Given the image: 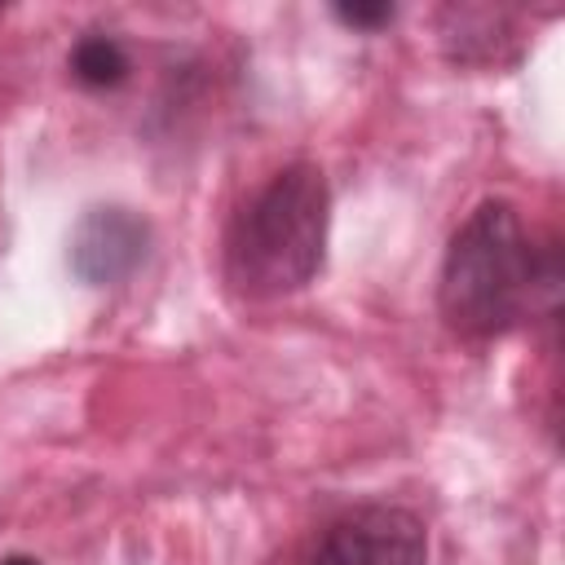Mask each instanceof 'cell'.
Returning a JSON list of instances; mask_svg holds the SVG:
<instances>
[{
    "label": "cell",
    "mask_w": 565,
    "mask_h": 565,
    "mask_svg": "<svg viewBox=\"0 0 565 565\" xmlns=\"http://www.w3.org/2000/svg\"><path fill=\"white\" fill-rule=\"evenodd\" d=\"M331 190L318 163H287L234 216L225 234V282L247 300L300 291L322 269Z\"/></svg>",
    "instance_id": "cell-1"
},
{
    "label": "cell",
    "mask_w": 565,
    "mask_h": 565,
    "mask_svg": "<svg viewBox=\"0 0 565 565\" xmlns=\"http://www.w3.org/2000/svg\"><path fill=\"white\" fill-rule=\"evenodd\" d=\"M539 247L512 203H481L450 238L441 260V318L468 335L490 340L512 331L539 291Z\"/></svg>",
    "instance_id": "cell-2"
},
{
    "label": "cell",
    "mask_w": 565,
    "mask_h": 565,
    "mask_svg": "<svg viewBox=\"0 0 565 565\" xmlns=\"http://www.w3.org/2000/svg\"><path fill=\"white\" fill-rule=\"evenodd\" d=\"M300 565H428V534L415 512L371 503L335 516Z\"/></svg>",
    "instance_id": "cell-3"
},
{
    "label": "cell",
    "mask_w": 565,
    "mask_h": 565,
    "mask_svg": "<svg viewBox=\"0 0 565 565\" xmlns=\"http://www.w3.org/2000/svg\"><path fill=\"white\" fill-rule=\"evenodd\" d=\"M146 247H150V225L137 212L93 207L71 234V269L84 282L106 287V282L128 278L146 260Z\"/></svg>",
    "instance_id": "cell-4"
},
{
    "label": "cell",
    "mask_w": 565,
    "mask_h": 565,
    "mask_svg": "<svg viewBox=\"0 0 565 565\" xmlns=\"http://www.w3.org/2000/svg\"><path fill=\"white\" fill-rule=\"evenodd\" d=\"M71 75L84 88H115L128 75V53L110 35H84L71 49Z\"/></svg>",
    "instance_id": "cell-5"
},
{
    "label": "cell",
    "mask_w": 565,
    "mask_h": 565,
    "mask_svg": "<svg viewBox=\"0 0 565 565\" xmlns=\"http://www.w3.org/2000/svg\"><path fill=\"white\" fill-rule=\"evenodd\" d=\"M335 18L349 26H384L393 18V4H340Z\"/></svg>",
    "instance_id": "cell-6"
},
{
    "label": "cell",
    "mask_w": 565,
    "mask_h": 565,
    "mask_svg": "<svg viewBox=\"0 0 565 565\" xmlns=\"http://www.w3.org/2000/svg\"><path fill=\"white\" fill-rule=\"evenodd\" d=\"M0 565H40V561H35V556H4Z\"/></svg>",
    "instance_id": "cell-7"
}]
</instances>
